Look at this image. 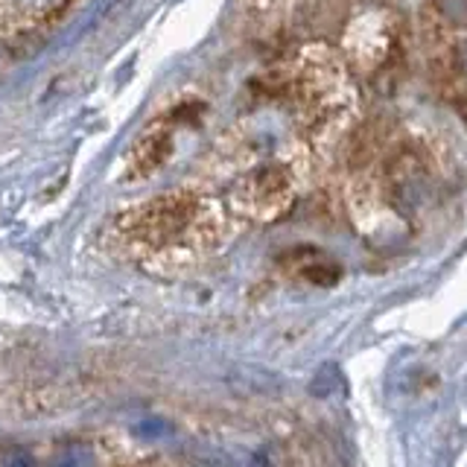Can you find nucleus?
I'll use <instances>...</instances> for the list:
<instances>
[{
    "mask_svg": "<svg viewBox=\"0 0 467 467\" xmlns=\"http://www.w3.org/2000/svg\"><path fill=\"white\" fill-rule=\"evenodd\" d=\"M277 263H281V269L289 277H298V281L313 284V286H333V284H339V277H342L339 263L316 245L289 248V252L281 254Z\"/></svg>",
    "mask_w": 467,
    "mask_h": 467,
    "instance_id": "2",
    "label": "nucleus"
},
{
    "mask_svg": "<svg viewBox=\"0 0 467 467\" xmlns=\"http://www.w3.org/2000/svg\"><path fill=\"white\" fill-rule=\"evenodd\" d=\"M432 6L450 24H467V0H432Z\"/></svg>",
    "mask_w": 467,
    "mask_h": 467,
    "instance_id": "3",
    "label": "nucleus"
},
{
    "mask_svg": "<svg viewBox=\"0 0 467 467\" xmlns=\"http://www.w3.org/2000/svg\"><path fill=\"white\" fill-rule=\"evenodd\" d=\"M292 199H296V184H292L289 172L277 164L257 167L234 190L237 211L254 219V223H275V219H281L292 208Z\"/></svg>",
    "mask_w": 467,
    "mask_h": 467,
    "instance_id": "1",
    "label": "nucleus"
}]
</instances>
